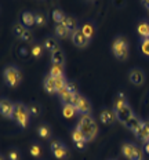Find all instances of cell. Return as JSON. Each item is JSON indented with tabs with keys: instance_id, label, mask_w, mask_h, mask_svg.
Segmentation results:
<instances>
[{
	"instance_id": "cell-1",
	"label": "cell",
	"mask_w": 149,
	"mask_h": 160,
	"mask_svg": "<svg viewBox=\"0 0 149 160\" xmlns=\"http://www.w3.org/2000/svg\"><path fill=\"white\" fill-rule=\"evenodd\" d=\"M113 111L116 113V118H117V122H120L122 124H124L128 119H131L132 116L135 115L134 109L128 102L127 97H126L124 92H119L117 95L113 99Z\"/></svg>"
},
{
	"instance_id": "cell-2",
	"label": "cell",
	"mask_w": 149,
	"mask_h": 160,
	"mask_svg": "<svg viewBox=\"0 0 149 160\" xmlns=\"http://www.w3.org/2000/svg\"><path fill=\"white\" fill-rule=\"evenodd\" d=\"M76 128L80 130L88 142L94 141V139L97 138L98 132H99L98 124L92 116H80L77 124H76Z\"/></svg>"
},
{
	"instance_id": "cell-3",
	"label": "cell",
	"mask_w": 149,
	"mask_h": 160,
	"mask_svg": "<svg viewBox=\"0 0 149 160\" xmlns=\"http://www.w3.org/2000/svg\"><path fill=\"white\" fill-rule=\"evenodd\" d=\"M3 79L10 88H17L22 82V73L17 65L10 64L3 69Z\"/></svg>"
},
{
	"instance_id": "cell-4",
	"label": "cell",
	"mask_w": 149,
	"mask_h": 160,
	"mask_svg": "<svg viewBox=\"0 0 149 160\" xmlns=\"http://www.w3.org/2000/svg\"><path fill=\"white\" fill-rule=\"evenodd\" d=\"M31 118L32 116H31V113H29L28 105H25L24 102H21V101H17L14 113H12V120H14L21 128H26L29 126Z\"/></svg>"
},
{
	"instance_id": "cell-5",
	"label": "cell",
	"mask_w": 149,
	"mask_h": 160,
	"mask_svg": "<svg viewBox=\"0 0 149 160\" xmlns=\"http://www.w3.org/2000/svg\"><path fill=\"white\" fill-rule=\"evenodd\" d=\"M112 54L119 61H126L128 58V40L124 36H117L112 42Z\"/></svg>"
},
{
	"instance_id": "cell-6",
	"label": "cell",
	"mask_w": 149,
	"mask_h": 160,
	"mask_svg": "<svg viewBox=\"0 0 149 160\" xmlns=\"http://www.w3.org/2000/svg\"><path fill=\"white\" fill-rule=\"evenodd\" d=\"M50 149H51L52 156L58 160H68L71 158V149L61 139H52L50 142Z\"/></svg>"
},
{
	"instance_id": "cell-7",
	"label": "cell",
	"mask_w": 149,
	"mask_h": 160,
	"mask_svg": "<svg viewBox=\"0 0 149 160\" xmlns=\"http://www.w3.org/2000/svg\"><path fill=\"white\" fill-rule=\"evenodd\" d=\"M75 106H76V112H77V115H80V116H91L92 105H91V101L86 95L79 94L77 102H76Z\"/></svg>"
},
{
	"instance_id": "cell-8",
	"label": "cell",
	"mask_w": 149,
	"mask_h": 160,
	"mask_svg": "<svg viewBox=\"0 0 149 160\" xmlns=\"http://www.w3.org/2000/svg\"><path fill=\"white\" fill-rule=\"evenodd\" d=\"M15 108V102H12L7 97H3L0 101V113L3 118L6 119H12V113H14Z\"/></svg>"
},
{
	"instance_id": "cell-9",
	"label": "cell",
	"mask_w": 149,
	"mask_h": 160,
	"mask_svg": "<svg viewBox=\"0 0 149 160\" xmlns=\"http://www.w3.org/2000/svg\"><path fill=\"white\" fill-rule=\"evenodd\" d=\"M71 40H72V43H73L76 47H79V48L87 47V46L90 44V42H91V40L88 39L84 33H83L82 29H77V31H75L73 33H72V35H71Z\"/></svg>"
},
{
	"instance_id": "cell-10",
	"label": "cell",
	"mask_w": 149,
	"mask_h": 160,
	"mask_svg": "<svg viewBox=\"0 0 149 160\" xmlns=\"http://www.w3.org/2000/svg\"><path fill=\"white\" fill-rule=\"evenodd\" d=\"M99 120H101L102 124H107V126L115 124L117 122V118H116L113 108H102L101 112H99Z\"/></svg>"
},
{
	"instance_id": "cell-11",
	"label": "cell",
	"mask_w": 149,
	"mask_h": 160,
	"mask_svg": "<svg viewBox=\"0 0 149 160\" xmlns=\"http://www.w3.org/2000/svg\"><path fill=\"white\" fill-rule=\"evenodd\" d=\"M128 79L134 86H142L145 83V72L138 66L131 68L128 72Z\"/></svg>"
},
{
	"instance_id": "cell-12",
	"label": "cell",
	"mask_w": 149,
	"mask_h": 160,
	"mask_svg": "<svg viewBox=\"0 0 149 160\" xmlns=\"http://www.w3.org/2000/svg\"><path fill=\"white\" fill-rule=\"evenodd\" d=\"M72 139H73V144L77 149H86L87 148V144L88 141L86 139V137L83 135V132L80 131V130L77 128H73V131H72Z\"/></svg>"
},
{
	"instance_id": "cell-13",
	"label": "cell",
	"mask_w": 149,
	"mask_h": 160,
	"mask_svg": "<svg viewBox=\"0 0 149 160\" xmlns=\"http://www.w3.org/2000/svg\"><path fill=\"white\" fill-rule=\"evenodd\" d=\"M135 138L141 142H147L149 139V120H144L142 124L138 127V130L134 132Z\"/></svg>"
},
{
	"instance_id": "cell-14",
	"label": "cell",
	"mask_w": 149,
	"mask_h": 160,
	"mask_svg": "<svg viewBox=\"0 0 149 160\" xmlns=\"http://www.w3.org/2000/svg\"><path fill=\"white\" fill-rule=\"evenodd\" d=\"M43 46H44L46 51L51 52V54L58 51V50H61V44H59L58 39L55 36H47V38L43 40Z\"/></svg>"
},
{
	"instance_id": "cell-15",
	"label": "cell",
	"mask_w": 149,
	"mask_h": 160,
	"mask_svg": "<svg viewBox=\"0 0 149 160\" xmlns=\"http://www.w3.org/2000/svg\"><path fill=\"white\" fill-rule=\"evenodd\" d=\"M36 134H37L39 138H42V139H51L52 128H51V126H50L48 123L43 122V123H40V124L37 126V128H36Z\"/></svg>"
},
{
	"instance_id": "cell-16",
	"label": "cell",
	"mask_w": 149,
	"mask_h": 160,
	"mask_svg": "<svg viewBox=\"0 0 149 160\" xmlns=\"http://www.w3.org/2000/svg\"><path fill=\"white\" fill-rule=\"evenodd\" d=\"M142 122H144V120H142L140 116H138V115H134L131 119H128L123 126H124V127L127 128V130H130L132 134H134V132L138 130V127H140V126L142 124Z\"/></svg>"
},
{
	"instance_id": "cell-17",
	"label": "cell",
	"mask_w": 149,
	"mask_h": 160,
	"mask_svg": "<svg viewBox=\"0 0 149 160\" xmlns=\"http://www.w3.org/2000/svg\"><path fill=\"white\" fill-rule=\"evenodd\" d=\"M62 25H65L66 26V29H68L71 33H73L75 31H77V29H80L79 28V21H77V18L73 15H66L65 17V19L62 21Z\"/></svg>"
},
{
	"instance_id": "cell-18",
	"label": "cell",
	"mask_w": 149,
	"mask_h": 160,
	"mask_svg": "<svg viewBox=\"0 0 149 160\" xmlns=\"http://www.w3.org/2000/svg\"><path fill=\"white\" fill-rule=\"evenodd\" d=\"M29 153H31L32 158L35 159H40L43 156V146L39 141H32L29 145Z\"/></svg>"
},
{
	"instance_id": "cell-19",
	"label": "cell",
	"mask_w": 149,
	"mask_h": 160,
	"mask_svg": "<svg viewBox=\"0 0 149 160\" xmlns=\"http://www.w3.org/2000/svg\"><path fill=\"white\" fill-rule=\"evenodd\" d=\"M43 88L48 92V94H57V88H55V79L52 76L47 75L43 80Z\"/></svg>"
},
{
	"instance_id": "cell-20",
	"label": "cell",
	"mask_w": 149,
	"mask_h": 160,
	"mask_svg": "<svg viewBox=\"0 0 149 160\" xmlns=\"http://www.w3.org/2000/svg\"><path fill=\"white\" fill-rule=\"evenodd\" d=\"M58 95H59V99H61L62 105H69V104H72V102H73V99H75V97H76V94L71 92L66 87H65L64 90H61V91L58 92Z\"/></svg>"
},
{
	"instance_id": "cell-21",
	"label": "cell",
	"mask_w": 149,
	"mask_h": 160,
	"mask_svg": "<svg viewBox=\"0 0 149 160\" xmlns=\"http://www.w3.org/2000/svg\"><path fill=\"white\" fill-rule=\"evenodd\" d=\"M71 35H72V33L66 29L65 25H62V24H57V25H55L54 36L57 39H68V38H71Z\"/></svg>"
},
{
	"instance_id": "cell-22",
	"label": "cell",
	"mask_w": 149,
	"mask_h": 160,
	"mask_svg": "<svg viewBox=\"0 0 149 160\" xmlns=\"http://www.w3.org/2000/svg\"><path fill=\"white\" fill-rule=\"evenodd\" d=\"M28 109H29V113H31L32 118H40L42 113H43V106L36 101H32L28 104Z\"/></svg>"
},
{
	"instance_id": "cell-23",
	"label": "cell",
	"mask_w": 149,
	"mask_h": 160,
	"mask_svg": "<svg viewBox=\"0 0 149 160\" xmlns=\"http://www.w3.org/2000/svg\"><path fill=\"white\" fill-rule=\"evenodd\" d=\"M82 31L83 33H84L86 36H87L88 39H92L94 38V35H95V31H97V28H95V25H94V22H91V21H87V22H84V24L82 25Z\"/></svg>"
},
{
	"instance_id": "cell-24",
	"label": "cell",
	"mask_w": 149,
	"mask_h": 160,
	"mask_svg": "<svg viewBox=\"0 0 149 160\" xmlns=\"http://www.w3.org/2000/svg\"><path fill=\"white\" fill-rule=\"evenodd\" d=\"M51 62L52 65H65L66 62V57H65V52L62 50H58V51L52 52L51 54Z\"/></svg>"
},
{
	"instance_id": "cell-25",
	"label": "cell",
	"mask_w": 149,
	"mask_h": 160,
	"mask_svg": "<svg viewBox=\"0 0 149 160\" xmlns=\"http://www.w3.org/2000/svg\"><path fill=\"white\" fill-rule=\"evenodd\" d=\"M44 46H43V43L40 42H35L31 46V55L33 58H40L43 57V52H44Z\"/></svg>"
},
{
	"instance_id": "cell-26",
	"label": "cell",
	"mask_w": 149,
	"mask_h": 160,
	"mask_svg": "<svg viewBox=\"0 0 149 160\" xmlns=\"http://www.w3.org/2000/svg\"><path fill=\"white\" fill-rule=\"evenodd\" d=\"M26 26L22 24L21 21H17V22H14L12 24V26H11V31H12V33H14V36L15 38H18V39H21L22 38V35L26 32Z\"/></svg>"
},
{
	"instance_id": "cell-27",
	"label": "cell",
	"mask_w": 149,
	"mask_h": 160,
	"mask_svg": "<svg viewBox=\"0 0 149 160\" xmlns=\"http://www.w3.org/2000/svg\"><path fill=\"white\" fill-rule=\"evenodd\" d=\"M21 22L29 29L32 25H35V12L24 11L22 12V17H21Z\"/></svg>"
},
{
	"instance_id": "cell-28",
	"label": "cell",
	"mask_w": 149,
	"mask_h": 160,
	"mask_svg": "<svg viewBox=\"0 0 149 160\" xmlns=\"http://www.w3.org/2000/svg\"><path fill=\"white\" fill-rule=\"evenodd\" d=\"M137 32L141 36V39H149V22L141 21L137 26Z\"/></svg>"
},
{
	"instance_id": "cell-29",
	"label": "cell",
	"mask_w": 149,
	"mask_h": 160,
	"mask_svg": "<svg viewBox=\"0 0 149 160\" xmlns=\"http://www.w3.org/2000/svg\"><path fill=\"white\" fill-rule=\"evenodd\" d=\"M145 151L144 148H141L140 145H137L134 142V146H132V152H131V158L130 160H144L145 158Z\"/></svg>"
},
{
	"instance_id": "cell-30",
	"label": "cell",
	"mask_w": 149,
	"mask_h": 160,
	"mask_svg": "<svg viewBox=\"0 0 149 160\" xmlns=\"http://www.w3.org/2000/svg\"><path fill=\"white\" fill-rule=\"evenodd\" d=\"M50 76H52L54 79L57 78H65V66L62 65H52L50 68Z\"/></svg>"
},
{
	"instance_id": "cell-31",
	"label": "cell",
	"mask_w": 149,
	"mask_h": 160,
	"mask_svg": "<svg viewBox=\"0 0 149 160\" xmlns=\"http://www.w3.org/2000/svg\"><path fill=\"white\" fill-rule=\"evenodd\" d=\"M7 160H22V153L18 148H10L6 153Z\"/></svg>"
},
{
	"instance_id": "cell-32",
	"label": "cell",
	"mask_w": 149,
	"mask_h": 160,
	"mask_svg": "<svg viewBox=\"0 0 149 160\" xmlns=\"http://www.w3.org/2000/svg\"><path fill=\"white\" fill-rule=\"evenodd\" d=\"M76 113H77V112H76V106H73L72 104H69V105H62V115H64L65 118L71 119V118H73Z\"/></svg>"
},
{
	"instance_id": "cell-33",
	"label": "cell",
	"mask_w": 149,
	"mask_h": 160,
	"mask_svg": "<svg viewBox=\"0 0 149 160\" xmlns=\"http://www.w3.org/2000/svg\"><path fill=\"white\" fill-rule=\"evenodd\" d=\"M46 24H47V15H46L44 12H42V11L35 12V25L43 26Z\"/></svg>"
},
{
	"instance_id": "cell-34",
	"label": "cell",
	"mask_w": 149,
	"mask_h": 160,
	"mask_svg": "<svg viewBox=\"0 0 149 160\" xmlns=\"http://www.w3.org/2000/svg\"><path fill=\"white\" fill-rule=\"evenodd\" d=\"M132 146H134V142H124V144L122 145V153H123V156L128 160H130V158H131Z\"/></svg>"
},
{
	"instance_id": "cell-35",
	"label": "cell",
	"mask_w": 149,
	"mask_h": 160,
	"mask_svg": "<svg viewBox=\"0 0 149 160\" xmlns=\"http://www.w3.org/2000/svg\"><path fill=\"white\" fill-rule=\"evenodd\" d=\"M65 12L62 11V10H59V8H57V10H54L52 11V19H54V22H55V25L57 24H62V21L65 19Z\"/></svg>"
},
{
	"instance_id": "cell-36",
	"label": "cell",
	"mask_w": 149,
	"mask_h": 160,
	"mask_svg": "<svg viewBox=\"0 0 149 160\" xmlns=\"http://www.w3.org/2000/svg\"><path fill=\"white\" fill-rule=\"evenodd\" d=\"M66 84H68L66 78H57L55 79V88H57V94L61 91V90H64L66 87Z\"/></svg>"
},
{
	"instance_id": "cell-37",
	"label": "cell",
	"mask_w": 149,
	"mask_h": 160,
	"mask_svg": "<svg viewBox=\"0 0 149 160\" xmlns=\"http://www.w3.org/2000/svg\"><path fill=\"white\" fill-rule=\"evenodd\" d=\"M141 52L144 55L149 57V39H141Z\"/></svg>"
},
{
	"instance_id": "cell-38",
	"label": "cell",
	"mask_w": 149,
	"mask_h": 160,
	"mask_svg": "<svg viewBox=\"0 0 149 160\" xmlns=\"http://www.w3.org/2000/svg\"><path fill=\"white\" fill-rule=\"evenodd\" d=\"M33 33H32V31L31 29H26V32L22 35V38H21V40L22 42H25V43H31V42H33ZM35 43V42H33Z\"/></svg>"
},
{
	"instance_id": "cell-39",
	"label": "cell",
	"mask_w": 149,
	"mask_h": 160,
	"mask_svg": "<svg viewBox=\"0 0 149 160\" xmlns=\"http://www.w3.org/2000/svg\"><path fill=\"white\" fill-rule=\"evenodd\" d=\"M66 88H68L71 92H73V94H79L77 84H76V82H73V80H68V84H66Z\"/></svg>"
},
{
	"instance_id": "cell-40",
	"label": "cell",
	"mask_w": 149,
	"mask_h": 160,
	"mask_svg": "<svg viewBox=\"0 0 149 160\" xmlns=\"http://www.w3.org/2000/svg\"><path fill=\"white\" fill-rule=\"evenodd\" d=\"M144 151H145V153H148L149 155V139L147 142H144Z\"/></svg>"
},
{
	"instance_id": "cell-41",
	"label": "cell",
	"mask_w": 149,
	"mask_h": 160,
	"mask_svg": "<svg viewBox=\"0 0 149 160\" xmlns=\"http://www.w3.org/2000/svg\"><path fill=\"white\" fill-rule=\"evenodd\" d=\"M142 4H144L145 7H147V10L149 11V2H142Z\"/></svg>"
},
{
	"instance_id": "cell-42",
	"label": "cell",
	"mask_w": 149,
	"mask_h": 160,
	"mask_svg": "<svg viewBox=\"0 0 149 160\" xmlns=\"http://www.w3.org/2000/svg\"><path fill=\"white\" fill-rule=\"evenodd\" d=\"M2 160H7V158H6V155H2Z\"/></svg>"
},
{
	"instance_id": "cell-43",
	"label": "cell",
	"mask_w": 149,
	"mask_h": 160,
	"mask_svg": "<svg viewBox=\"0 0 149 160\" xmlns=\"http://www.w3.org/2000/svg\"><path fill=\"white\" fill-rule=\"evenodd\" d=\"M108 160H116V159H108Z\"/></svg>"
},
{
	"instance_id": "cell-44",
	"label": "cell",
	"mask_w": 149,
	"mask_h": 160,
	"mask_svg": "<svg viewBox=\"0 0 149 160\" xmlns=\"http://www.w3.org/2000/svg\"><path fill=\"white\" fill-rule=\"evenodd\" d=\"M144 160H145V159H144Z\"/></svg>"
},
{
	"instance_id": "cell-45",
	"label": "cell",
	"mask_w": 149,
	"mask_h": 160,
	"mask_svg": "<svg viewBox=\"0 0 149 160\" xmlns=\"http://www.w3.org/2000/svg\"><path fill=\"white\" fill-rule=\"evenodd\" d=\"M148 120H149V119H148Z\"/></svg>"
}]
</instances>
